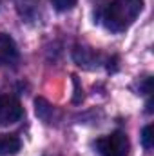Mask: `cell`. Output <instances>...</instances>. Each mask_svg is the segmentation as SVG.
Returning <instances> with one entry per match:
<instances>
[{
	"mask_svg": "<svg viewBox=\"0 0 154 156\" xmlns=\"http://www.w3.org/2000/svg\"><path fill=\"white\" fill-rule=\"evenodd\" d=\"M18 58V49L15 40L5 33H0V66H9Z\"/></svg>",
	"mask_w": 154,
	"mask_h": 156,
	"instance_id": "277c9868",
	"label": "cell"
},
{
	"mask_svg": "<svg viewBox=\"0 0 154 156\" xmlns=\"http://www.w3.org/2000/svg\"><path fill=\"white\" fill-rule=\"evenodd\" d=\"M51 4L56 11H69L76 5V0H51Z\"/></svg>",
	"mask_w": 154,
	"mask_h": 156,
	"instance_id": "9c48e42d",
	"label": "cell"
},
{
	"mask_svg": "<svg viewBox=\"0 0 154 156\" xmlns=\"http://www.w3.org/2000/svg\"><path fill=\"white\" fill-rule=\"evenodd\" d=\"M96 149L100 156H129V138L125 136V133L114 131L103 138H100L96 142Z\"/></svg>",
	"mask_w": 154,
	"mask_h": 156,
	"instance_id": "7a4b0ae2",
	"label": "cell"
},
{
	"mask_svg": "<svg viewBox=\"0 0 154 156\" xmlns=\"http://www.w3.org/2000/svg\"><path fill=\"white\" fill-rule=\"evenodd\" d=\"M24 116V107L22 104L9 94H2L0 96V127L16 123L20 118Z\"/></svg>",
	"mask_w": 154,
	"mask_h": 156,
	"instance_id": "3957f363",
	"label": "cell"
},
{
	"mask_svg": "<svg viewBox=\"0 0 154 156\" xmlns=\"http://www.w3.org/2000/svg\"><path fill=\"white\" fill-rule=\"evenodd\" d=\"M35 109H37V116L42 118L44 122H49L53 111H54L53 105H51L47 100H44V98H37V100H35Z\"/></svg>",
	"mask_w": 154,
	"mask_h": 156,
	"instance_id": "52a82bcc",
	"label": "cell"
},
{
	"mask_svg": "<svg viewBox=\"0 0 154 156\" xmlns=\"http://www.w3.org/2000/svg\"><path fill=\"white\" fill-rule=\"evenodd\" d=\"M75 60H76V64L80 67H87L89 69V64H93V67L98 66L96 64L98 62V53H94L89 47H76L75 49Z\"/></svg>",
	"mask_w": 154,
	"mask_h": 156,
	"instance_id": "5b68a950",
	"label": "cell"
},
{
	"mask_svg": "<svg viewBox=\"0 0 154 156\" xmlns=\"http://www.w3.org/2000/svg\"><path fill=\"white\" fill-rule=\"evenodd\" d=\"M20 140L15 134H0V156L16 154L20 151Z\"/></svg>",
	"mask_w": 154,
	"mask_h": 156,
	"instance_id": "8992f818",
	"label": "cell"
},
{
	"mask_svg": "<svg viewBox=\"0 0 154 156\" xmlns=\"http://www.w3.org/2000/svg\"><path fill=\"white\" fill-rule=\"evenodd\" d=\"M142 144H143V147L149 151V149H152L154 145V136H152V125H147L145 129H143V133H142Z\"/></svg>",
	"mask_w": 154,
	"mask_h": 156,
	"instance_id": "ba28073f",
	"label": "cell"
},
{
	"mask_svg": "<svg viewBox=\"0 0 154 156\" xmlns=\"http://www.w3.org/2000/svg\"><path fill=\"white\" fill-rule=\"evenodd\" d=\"M143 9V0H113L105 5L102 20L113 33L127 31Z\"/></svg>",
	"mask_w": 154,
	"mask_h": 156,
	"instance_id": "6da1fadb",
	"label": "cell"
}]
</instances>
